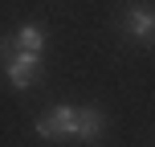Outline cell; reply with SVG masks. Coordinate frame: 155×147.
I'll return each mask as SVG.
<instances>
[{"label": "cell", "mask_w": 155, "mask_h": 147, "mask_svg": "<svg viewBox=\"0 0 155 147\" xmlns=\"http://www.w3.org/2000/svg\"><path fill=\"white\" fill-rule=\"evenodd\" d=\"M74 119H78V106H53L45 119H37L33 123V131L41 135V139H74Z\"/></svg>", "instance_id": "1"}, {"label": "cell", "mask_w": 155, "mask_h": 147, "mask_svg": "<svg viewBox=\"0 0 155 147\" xmlns=\"http://www.w3.org/2000/svg\"><path fill=\"white\" fill-rule=\"evenodd\" d=\"M4 74H8V86H12V90H29L41 78V53H21V49H16L4 62Z\"/></svg>", "instance_id": "2"}, {"label": "cell", "mask_w": 155, "mask_h": 147, "mask_svg": "<svg viewBox=\"0 0 155 147\" xmlns=\"http://www.w3.org/2000/svg\"><path fill=\"white\" fill-rule=\"evenodd\" d=\"M106 135V115L98 106H78V119H74V139L82 143H98Z\"/></svg>", "instance_id": "3"}, {"label": "cell", "mask_w": 155, "mask_h": 147, "mask_svg": "<svg viewBox=\"0 0 155 147\" xmlns=\"http://www.w3.org/2000/svg\"><path fill=\"white\" fill-rule=\"evenodd\" d=\"M123 33L147 45L151 33H155V16H151V8H147V4H127V12H123Z\"/></svg>", "instance_id": "4"}, {"label": "cell", "mask_w": 155, "mask_h": 147, "mask_svg": "<svg viewBox=\"0 0 155 147\" xmlns=\"http://www.w3.org/2000/svg\"><path fill=\"white\" fill-rule=\"evenodd\" d=\"M12 41H16L21 53H41V49H45V29H41V25H21Z\"/></svg>", "instance_id": "5"}, {"label": "cell", "mask_w": 155, "mask_h": 147, "mask_svg": "<svg viewBox=\"0 0 155 147\" xmlns=\"http://www.w3.org/2000/svg\"><path fill=\"white\" fill-rule=\"evenodd\" d=\"M12 53H16V41L12 37H0V62H8Z\"/></svg>", "instance_id": "6"}]
</instances>
